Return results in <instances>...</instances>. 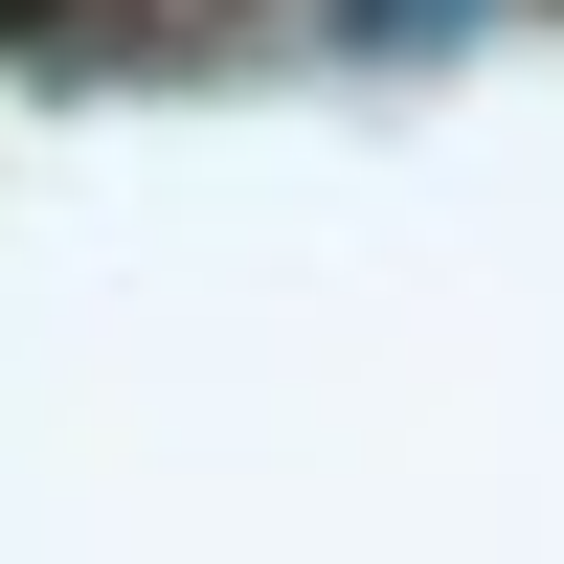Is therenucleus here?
Listing matches in <instances>:
<instances>
[{
	"label": "nucleus",
	"mask_w": 564,
	"mask_h": 564,
	"mask_svg": "<svg viewBox=\"0 0 564 564\" xmlns=\"http://www.w3.org/2000/svg\"><path fill=\"white\" fill-rule=\"evenodd\" d=\"M0 23H45V0H0Z\"/></svg>",
	"instance_id": "f257e3e1"
}]
</instances>
